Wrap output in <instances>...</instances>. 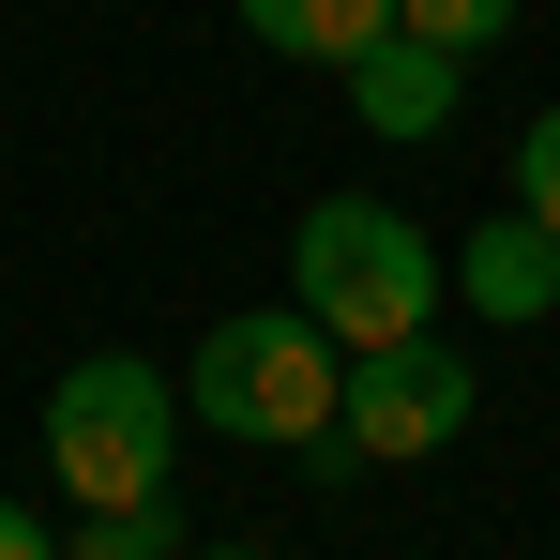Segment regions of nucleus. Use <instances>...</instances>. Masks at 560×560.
Returning <instances> with one entry per match:
<instances>
[{
  "instance_id": "11",
  "label": "nucleus",
  "mask_w": 560,
  "mask_h": 560,
  "mask_svg": "<svg viewBox=\"0 0 560 560\" xmlns=\"http://www.w3.org/2000/svg\"><path fill=\"white\" fill-rule=\"evenodd\" d=\"M0 560H46V515L31 500H0Z\"/></svg>"
},
{
  "instance_id": "7",
  "label": "nucleus",
  "mask_w": 560,
  "mask_h": 560,
  "mask_svg": "<svg viewBox=\"0 0 560 560\" xmlns=\"http://www.w3.org/2000/svg\"><path fill=\"white\" fill-rule=\"evenodd\" d=\"M228 15H243V46H273V61H334V77H349L409 0H228Z\"/></svg>"
},
{
  "instance_id": "6",
  "label": "nucleus",
  "mask_w": 560,
  "mask_h": 560,
  "mask_svg": "<svg viewBox=\"0 0 560 560\" xmlns=\"http://www.w3.org/2000/svg\"><path fill=\"white\" fill-rule=\"evenodd\" d=\"M455 288L485 303V318H560V228L546 212H485L455 243Z\"/></svg>"
},
{
  "instance_id": "9",
  "label": "nucleus",
  "mask_w": 560,
  "mask_h": 560,
  "mask_svg": "<svg viewBox=\"0 0 560 560\" xmlns=\"http://www.w3.org/2000/svg\"><path fill=\"white\" fill-rule=\"evenodd\" d=\"M515 15H530V0H409V31H424V46H500V31H515Z\"/></svg>"
},
{
  "instance_id": "1",
  "label": "nucleus",
  "mask_w": 560,
  "mask_h": 560,
  "mask_svg": "<svg viewBox=\"0 0 560 560\" xmlns=\"http://www.w3.org/2000/svg\"><path fill=\"white\" fill-rule=\"evenodd\" d=\"M183 409H197V424H228V440L303 455V440L349 409V334H334L318 303H243V318H212V334H197Z\"/></svg>"
},
{
  "instance_id": "10",
  "label": "nucleus",
  "mask_w": 560,
  "mask_h": 560,
  "mask_svg": "<svg viewBox=\"0 0 560 560\" xmlns=\"http://www.w3.org/2000/svg\"><path fill=\"white\" fill-rule=\"evenodd\" d=\"M515 212L560 228V106H530V137H515Z\"/></svg>"
},
{
  "instance_id": "2",
  "label": "nucleus",
  "mask_w": 560,
  "mask_h": 560,
  "mask_svg": "<svg viewBox=\"0 0 560 560\" xmlns=\"http://www.w3.org/2000/svg\"><path fill=\"white\" fill-rule=\"evenodd\" d=\"M288 303H318L349 349L424 334V318H440V243H424L409 212H378V197H318V212L288 228Z\"/></svg>"
},
{
  "instance_id": "4",
  "label": "nucleus",
  "mask_w": 560,
  "mask_h": 560,
  "mask_svg": "<svg viewBox=\"0 0 560 560\" xmlns=\"http://www.w3.org/2000/svg\"><path fill=\"white\" fill-rule=\"evenodd\" d=\"M469 409H485V378H469V349L455 334H378V349H349V440L364 455H440Z\"/></svg>"
},
{
  "instance_id": "8",
  "label": "nucleus",
  "mask_w": 560,
  "mask_h": 560,
  "mask_svg": "<svg viewBox=\"0 0 560 560\" xmlns=\"http://www.w3.org/2000/svg\"><path fill=\"white\" fill-rule=\"evenodd\" d=\"M61 546H77V560H167V546H183V500H77Z\"/></svg>"
},
{
  "instance_id": "5",
  "label": "nucleus",
  "mask_w": 560,
  "mask_h": 560,
  "mask_svg": "<svg viewBox=\"0 0 560 560\" xmlns=\"http://www.w3.org/2000/svg\"><path fill=\"white\" fill-rule=\"evenodd\" d=\"M455 92H469V61H455V46H424L409 15H394L364 61H349V106H364V137H455Z\"/></svg>"
},
{
  "instance_id": "3",
  "label": "nucleus",
  "mask_w": 560,
  "mask_h": 560,
  "mask_svg": "<svg viewBox=\"0 0 560 560\" xmlns=\"http://www.w3.org/2000/svg\"><path fill=\"white\" fill-rule=\"evenodd\" d=\"M167 424H183L167 364H137V349L61 364L46 378V469H61V500H167Z\"/></svg>"
}]
</instances>
